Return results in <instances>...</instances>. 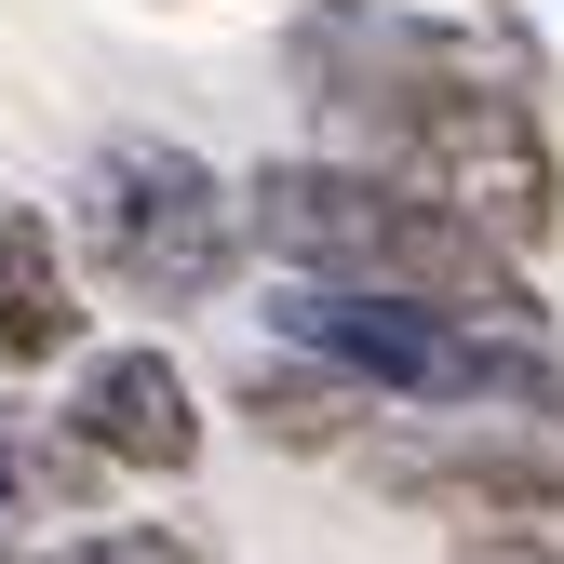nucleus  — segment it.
I'll use <instances>...</instances> for the list:
<instances>
[{
  "instance_id": "f03ea898",
  "label": "nucleus",
  "mask_w": 564,
  "mask_h": 564,
  "mask_svg": "<svg viewBox=\"0 0 564 564\" xmlns=\"http://www.w3.org/2000/svg\"><path fill=\"white\" fill-rule=\"evenodd\" d=\"M242 242L282 282H349V296H416L457 323H551L538 269H511L498 242H470L444 202H416L403 175H364L336 149H269L242 175Z\"/></svg>"
},
{
  "instance_id": "6e6552de",
  "label": "nucleus",
  "mask_w": 564,
  "mask_h": 564,
  "mask_svg": "<svg viewBox=\"0 0 564 564\" xmlns=\"http://www.w3.org/2000/svg\"><path fill=\"white\" fill-rule=\"evenodd\" d=\"M0 498H14V524H82L108 470L54 431V403H0Z\"/></svg>"
},
{
  "instance_id": "0eeeda50",
  "label": "nucleus",
  "mask_w": 564,
  "mask_h": 564,
  "mask_svg": "<svg viewBox=\"0 0 564 564\" xmlns=\"http://www.w3.org/2000/svg\"><path fill=\"white\" fill-rule=\"evenodd\" d=\"M229 416H242V431L269 444V457H364L377 431H390V416L364 403V390H349V377H323V364H296V349H256V364L229 377Z\"/></svg>"
},
{
  "instance_id": "1a4fd4ad",
  "label": "nucleus",
  "mask_w": 564,
  "mask_h": 564,
  "mask_svg": "<svg viewBox=\"0 0 564 564\" xmlns=\"http://www.w3.org/2000/svg\"><path fill=\"white\" fill-rule=\"evenodd\" d=\"M82 564H229L216 538H188V524H82Z\"/></svg>"
},
{
  "instance_id": "9d476101",
  "label": "nucleus",
  "mask_w": 564,
  "mask_h": 564,
  "mask_svg": "<svg viewBox=\"0 0 564 564\" xmlns=\"http://www.w3.org/2000/svg\"><path fill=\"white\" fill-rule=\"evenodd\" d=\"M0 564H28V551H14V538H0Z\"/></svg>"
},
{
  "instance_id": "20e7f679",
  "label": "nucleus",
  "mask_w": 564,
  "mask_h": 564,
  "mask_svg": "<svg viewBox=\"0 0 564 564\" xmlns=\"http://www.w3.org/2000/svg\"><path fill=\"white\" fill-rule=\"evenodd\" d=\"M364 175H403L416 202H444V216L470 242H498L511 269H538L564 242V134L524 95H457V108H431L416 134H390Z\"/></svg>"
},
{
  "instance_id": "423d86ee",
  "label": "nucleus",
  "mask_w": 564,
  "mask_h": 564,
  "mask_svg": "<svg viewBox=\"0 0 564 564\" xmlns=\"http://www.w3.org/2000/svg\"><path fill=\"white\" fill-rule=\"evenodd\" d=\"M95 349V310H82V256L41 202H0V390L14 377H67Z\"/></svg>"
},
{
  "instance_id": "f257e3e1",
  "label": "nucleus",
  "mask_w": 564,
  "mask_h": 564,
  "mask_svg": "<svg viewBox=\"0 0 564 564\" xmlns=\"http://www.w3.org/2000/svg\"><path fill=\"white\" fill-rule=\"evenodd\" d=\"M269 54L310 95L336 162H377L390 134H416L457 95H524V108L564 95L551 28L524 0H282Z\"/></svg>"
},
{
  "instance_id": "7ed1b4c3",
  "label": "nucleus",
  "mask_w": 564,
  "mask_h": 564,
  "mask_svg": "<svg viewBox=\"0 0 564 564\" xmlns=\"http://www.w3.org/2000/svg\"><path fill=\"white\" fill-rule=\"evenodd\" d=\"M82 269L134 310H216L256 269L242 242V175H216L175 134H108L82 162Z\"/></svg>"
},
{
  "instance_id": "39448f33",
  "label": "nucleus",
  "mask_w": 564,
  "mask_h": 564,
  "mask_svg": "<svg viewBox=\"0 0 564 564\" xmlns=\"http://www.w3.org/2000/svg\"><path fill=\"white\" fill-rule=\"evenodd\" d=\"M54 431L82 444L108 484H188L202 470V390H188V364L162 336H108V349H82L67 364V403H54Z\"/></svg>"
}]
</instances>
